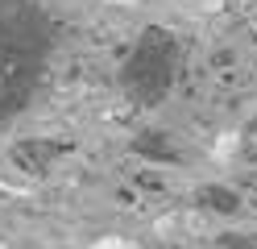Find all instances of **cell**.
Listing matches in <instances>:
<instances>
[{
    "mask_svg": "<svg viewBox=\"0 0 257 249\" xmlns=\"http://www.w3.org/2000/svg\"><path fill=\"white\" fill-rule=\"evenodd\" d=\"M108 5H128V0H108Z\"/></svg>",
    "mask_w": 257,
    "mask_h": 249,
    "instance_id": "7a4b0ae2",
    "label": "cell"
},
{
    "mask_svg": "<svg viewBox=\"0 0 257 249\" xmlns=\"http://www.w3.org/2000/svg\"><path fill=\"white\" fill-rule=\"evenodd\" d=\"M87 249H133L128 241H120V237H100L95 245H87Z\"/></svg>",
    "mask_w": 257,
    "mask_h": 249,
    "instance_id": "6da1fadb",
    "label": "cell"
}]
</instances>
